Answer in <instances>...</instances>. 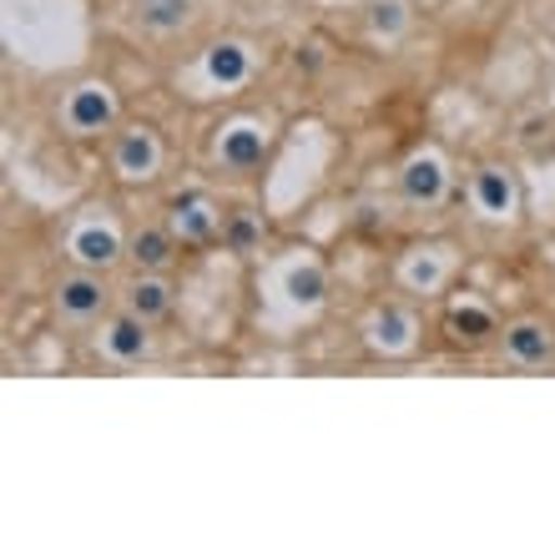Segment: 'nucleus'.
<instances>
[{
  "mask_svg": "<svg viewBox=\"0 0 555 555\" xmlns=\"http://www.w3.org/2000/svg\"><path fill=\"white\" fill-rule=\"evenodd\" d=\"M505 349L520 364H541L545 353H551V328H541V323H511L505 328Z\"/></svg>",
  "mask_w": 555,
  "mask_h": 555,
  "instance_id": "f257e3e1",
  "label": "nucleus"
},
{
  "mask_svg": "<svg viewBox=\"0 0 555 555\" xmlns=\"http://www.w3.org/2000/svg\"><path fill=\"white\" fill-rule=\"evenodd\" d=\"M106 304V293L96 278H66L61 283V308L66 313H76V319H87V313H96V308Z\"/></svg>",
  "mask_w": 555,
  "mask_h": 555,
  "instance_id": "f03ea898",
  "label": "nucleus"
},
{
  "mask_svg": "<svg viewBox=\"0 0 555 555\" xmlns=\"http://www.w3.org/2000/svg\"><path fill=\"white\" fill-rule=\"evenodd\" d=\"M132 258H137V268L157 273V268L167 263V258H172V237L157 233V228H146V233H137V237H132Z\"/></svg>",
  "mask_w": 555,
  "mask_h": 555,
  "instance_id": "7ed1b4c3",
  "label": "nucleus"
},
{
  "mask_svg": "<svg viewBox=\"0 0 555 555\" xmlns=\"http://www.w3.org/2000/svg\"><path fill=\"white\" fill-rule=\"evenodd\" d=\"M76 258L87 268H112L117 263V237L102 233V228H91V233L76 237Z\"/></svg>",
  "mask_w": 555,
  "mask_h": 555,
  "instance_id": "20e7f679",
  "label": "nucleus"
},
{
  "mask_svg": "<svg viewBox=\"0 0 555 555\" xmlns=\"http://www.w3.org/2000/svg\"><path fill=\"white\" fill-rule=\"evenodd\" d=\"M162 308H167V288H162V283H152V278H137L132 283V313L137 319H157Z\"/></svg>",
  "mask_w": 555,
  "mask_h": 555,
  "instance_id": "39448f33",
  "label": "nucleus"
},
{
  "mask_svg": "<svg viewBox=\"0 0 555 555\" xmlns=\"http://www.w3.org/2000/svg\"><path fill=\"white\" fill-rule=\"evenodd\" d=\"M142 323H146V319H137V313H132V319H121L117 328H112V349H117L121 359H137V353L146 349V334H142Z\"/></svg>",
  "mask_w": 555,
  "mask_h": 555,
  "instance_id": "423d86ee",
  "label": "nucleus"
},
{
  "mask_svg": "<svg viewBox=\"0 0 555 555\" xmlns=\"http://www.w3.org/2000/svg\"><path fill=\"white\" fill-rule=\"evenodd\" d=\"M188 5L192 0H142V21L146 26H177V21H188Z\"/></svg>",
  "mask_w": 555,
  "mask_h": 555,
  "instance_id": "0eeeda50",
  "label": "nucleus"
},
{
  "mask_svg": "<svg viewBox=\"0 0 555 555\" xmlns=\"http://www.w3.org/2000/svg\"><path fill=\"white\" fill-rule=\"evenodd\" d=\"M450 328L460 338H485V334H490V319H485V313H454Z\"/></svg>",
  "mask_w": 555,
  "mask_h": 555,
  "instance_id": "6e6552de",
  "label": "nucleus"
},
{
  "mask_svg": "<svg viewBox=\"0 0 555 555\" xmlns=\"http://www.w3.org/2000/svg\"><path fill=\"white\" fill-rule=\"evenodd\" d=\"M76 121H81V127H96V121H106V102L96 96V91H87V96L76 102Z\"/></svg>",
  "mask_w": 555,
  "mask_h": 555,
  "instance_id": "1a4fd4ad",
  "label": "nucleus"
},
{
  "mask_svg": "<svg viewBox=\"0 0 555 555\" xmlns=\"http://www.w3.org/2000/svg\"><path fill=\"white\" fill-rule=\"evenodd\" d=\"M410 192H414V197H420V192H424V197H429V192H439V172H435V167H429V162H424V167H414V177H410Z\"/></svg>",
  "mask_w": 555,
  "mask_h": 555,
  "instance_id": "9d476101",
  "label": "nucleus"
},
{
  "mask_svg": "<svg viewBox=\"0 0 555 555\" xmlns=\"http://www.w3.org/2000/svg\"><path fill=\"white\" fill-rule=\"evenodd\" d=\"M146 162H152V152H146V142H127V167H146Z\"/></svg>",
  "mask_w": 555,
  "mask_h": 555,
  "instance_id": "9b49d317",
  "label": "nucleus"
},
{
  "mask_svg": "<svg viewBox=\"0 0 555 555\" xmlns=\"http://www.w3.org/2000/svg\"><path fill=\"white\" fill-rule=\"evenodd\" d=\"M313 288H319V278H304V273L293 278V293H298V298H319Z\"/></svg>",
  "mask_w": 555,
  "mask_h": 555,
  "instance_id": "f8f14e48",
  "label": "nucleus"
},
{
  "mask_svg": "<svg viewBox=\"0 0 555 555\" xmlns=\"http://www.w3.org/2000/svg\"><path fill=\"white\" fill-rule=\"evenodd\" d=\"M485 197H490V203H505V188H500V177H485Z\"/></svg>",
  "mask_w": 555,
  "mask_h": 555,
  "instance_id": "ddd939ff",
  "label": "nucleus"
}]
</instances>
